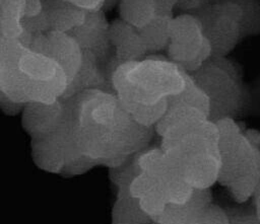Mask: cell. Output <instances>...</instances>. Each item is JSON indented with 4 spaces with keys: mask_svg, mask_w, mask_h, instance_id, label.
<instances>
[{
    "mask_svg": "<svg viewBox=\"0 0 260 224\" xmlns=\"http://www.w3.org/2000/svg\"><path fill=\"white\" fill-rule=\"evenodd\" d=\"M62 100L72 145L95 165L120 166L152 138L154 128L138 124L113 91L87 90Z\"/></svg>",
    "mask_w": 260,
    "mask_h": 224,
    "instance_id": "1",
    "label": "cell"
},
{
    "mask_svg": "<svg viewBox=\"0 0 260 224\" xmlns=\"http://www.w3.org/2000/svg\"><path fill=\"white\" fill-rule=\"evenodd\" d=\"M184 73L168 57L153 54L118 65L110 83L125 110L138 124L154 128L167 110V98L184 87Z\"/></svg>",
    "mask_w": 260,
    "mask_h": 224,
    "instance_id": "2",
    "label": "cell"
},
{
    "mask_svg": "<svg viewBox=\"0 0 260 224\" xmlns=\"http://www.w3.org/2000/svg\"><path fill=\"white\" fill-rule=\"evenodd\" d=\"M67 84L63 69L54 60L28 48L16 62L0 70V91L23 104L53 103L62 98Z\"/></svg>",
    "mask_w": 260,
    "mask_h": 224,
    "instance_id": "3",
    "label": "cell"
},
{
    "mask_svg": "<svg viewBox=\"0 0 260 224\" xmlns=\"http://www.w3.org/2000/svg\"><path fill=\"white\" fill-rule=\"evenodd\" d=\"M219 172L217 180L232 188L241 201L253 193L260 181V150L232 118L217 121Z\"/></svg>",
    "mask_w": 260,
    "mask_h": 224,
    "instance_id": "4",
    "label": "cell"
},
{
    "mask_svg": "<svg viewBox=\"0 0 260 224\" xmlns=\"http://www.w3.org/2000/svg\"><path fill=\"white\" fill-rule=\"evenodd\" d=\"M191 76L208 98L209 121L216 123L225 118L234 119L241 111L244 104L243 75L236 62L226 57H211Z\"/></svg>",
    "mask_w": 260,
    "mask_h": 224,
    "instance_id": "5",
    "label": "cell"
},
{
    "mask_svg": "<svg viewBox=\"0 0 260 224\" xmlns=\"http://www.w3.org/2000/svg\"><path fill=\"white\" fill-rule=\"evenodd\" d=\"M169 60L192 74L211 58V47L202 33L198 18L190 13L174 16L170 22Z\"/></svg>",
    "mask_w": 260,
    "mask_h": 224,
    "instance_id": "6",
    "label": "cell"
},
{
    "mask_svg": "<svg viewBox=\"0 0 260 224\" xmlns=\"http://www.w3.org/2000/svg\"><path fill=\"white\" fill-rule=\"evenodd\" d=\"M240 6L230 2L209 3L195 15L202 28V33L211 47V57H226L242 38Z\"/></svg>",
    "mask_w": 260,
    "mask_h": 224,
    "instance_id": "7",
    "label": "cell"
},
{
    "mask_svg": "<svg viewBox=\"0 0 260 224\" xmlns=\"http://www.w3.org/2000/svg\"><path fill=\"white\" fill-rule=\"evenodd\" d=\"M28 49L54 60L63 69L68 84L77 73L82 62V50L67 32L49 30L35 35Z\"/></svg>",
    "mask_w": 260,
    "mask_h": 224,
    "instance_id": "8",
    "label": "cell"
},
{
    "mask_svg": "<svg viewBox=\"0 0 260 224\" xmlns=\"http://www.w3.org/2000/svg\"><path fill=\"white\" fill-rule=\"evenodd\" d=\"M110 23L105 12L86 11L84 21L77 27L70 30L69 33L83 51L90 52L104 68L113 57V51L109 38Z\"/></svg>",
    "mask_w": 260,
    "mask_h": 224,
    "instance_id": "9",
    "label": "cell"
},
{
    "mask_svg": "<svg viewBox=\"0 0 260 224\" xmlns=\"http://www.w3.org/2000/svg\"><path fill=\"white\" fill-rule=\"evenodd\" d=\"M31 147L37 165L51 172H62L73 148L65 122L54 132L32 139Z\"/></svg>",
    "mask_w": 260,
    "mask_h": 224,
    "instance_id": "10",
    "label": "cell"
},
{
    "mask_svg": "<svg viewBox=\"0 0 260 224\" xmlns=\"http://www.w3.org/2000/svg\"><path fill=\"white\" fill-rule=\"evenodd\" d=\"M64 121V103L59 99L53 103L27 102L22 110V127L32 138L44 137L57 130Z\"/></svg>",
    "mask_w": 260,
    "mask_h": 224,
    "instance_id": "11",
    "label": "cell"
},
{
    "mask_svg": "<svg viewBox=\"0 0 260 224\" xmlns=\"http://www.w3.org/2000/svg\"><path fill=\"white\" fill-rule=\"evenodd\" d=\"M109 38L113 56L120 64L139 61L147 56L138 29L120 18L110 23Z\"/></svg>",
    "mask_w": 260,
    "mask_h": 224,
    "instance_id": "12",
    "label": "cell"
},
{
    "mask_svg": "<svg viewBox=\"0 0 260 224\" xmlns=\"http://www.w3.org/2000/svg\"><path fill=\"white\" fill-rule=\"evenodd\" d=\"M93 89L113 91L111 83L101 63L96 60L93 54L83 51L81 65L71 82L67 85L61 99H67L80 92Z\"/></svg>",
    "mask_w": 260,
    "mask_h": 224,
    "instance_id": "13",
    "label": "cell"
},
{
    "mask_svg": "<svg viewBox=\"0 0 260 224\" xmlns=\"http://www.w3.org/2000/svg\"><path fill=\"white\" fill-rule=\"evenodd\" d=\"M42 2L49 30L69 32L84 21L86 11L70 2L65 0H42Z\"/></svg>",
    "mask_w": 260,
    "mask_h": 224,
    "instance_id": "14",
    "label": "cell"
},
{
    "mask_svg": "<svg viewBox=\"0 0 260 224\" xmlns=\"http://www.w3.org/2000/svg\"><path fill=\"white\" fill-rule=\"evenodd\" d=\"M151 218L139 205V200L133 198L129 191L118 192L113 209V224H150Z\"/></svg>",
    "mask_w": 260,
    "mask_h": 224,
    "instance_id": "15",
    "label": "cell"
},
{
    "mask_svg": "<svg viewBox=\"0 0 260 224\" xmlns=\"http://www.w3.org/2000/svg\"><path fill=\"white\" fill-rule=\"evenodd\" d=\"M172 18L155 16L149 23L138 29L147 55L159 54L167 50L170 42V22Z\"/></svg>",
    "mask_w": 260,
    "mask_h": 224,
    "instance_id": "16",
    "label": "cell"
},
{
    "mask_svg": "<svg viewBox=\"0 0 260 224\" xmlns=\"http://www.w3.org/2000/svg\"><path fill=\"white\" fill-rule=\"evenodd\" d=\"M119 18L140 29L155 17L153 0H119Z\"/></svg>",
    "mask_w": 260,
    "mask_h": 224,
    "instance_id": "17",
    "label": "cell"
},
{
    "mask_svg": "<svg viewBox=\"0 0 260 224\" xmlns=\"http://www.w3.org/2000/svg\"><path fill=\"white\" fill-rule=\"evenodd\" d=\"M24 0H3L0 7V30L4 38L19 40L23 34Z\"/></svg>",
    "mask_w": 260,
    "mask_h": 224,
    "instance_id": "18",
    "label": "cell"
},
{
    "mask_svg": "<svg viewBox=\"0 0 260 224\" xmlns=\"http://www.w3.org/2000/svg\"><path fill=\"white\" fill-rule=\"evenodd\" d=\"M184 87L182 90L167 98L168 105H183L196 108L207 116L209 114V101L205 93L195 83L190 73H184Z\"/></svg>",
    "mask_w": 260,
    "mask_h": 224,
    "instance_id": "19",
    "label": "cell"
},
{
    "mask_svg": "<svg viewBox=\"0 0 260 224\" xmlns=\"http://www.w3.org/2000/svg\"><path fill=\"white\" fill-rule=\"evenodd\" d=\"M159 186H161V182L158 177L145 172H140L130 182L129 193L133 198L140 200L157 190Z\"/></svg>",
    "mask_w": 260,
    "mask_h": 224,
    "instance_id": "20",
    "label": "cell"
},
{
    "mask_svg": "<svg viewBox=\"0 0 260 224\" xmlns=\"http://www.w3.org/2000/svg\"><path fill=\"white\" fill-rule=\"evenodd\" d=\"M167 204L168 202L164 194L162 186H159L157 190L139 200L140 208L146 215L151 218V220L161 214Z\"/></svg>",
    "mask_w": 260,
    "mask_h": 224,
    "instance_id": "21",
    "label": "cell"
},
{
    "mask_svg": "<svg viewBox=\"0 0 260 224\" xmlns=\"http://www.w3.org/2000/svg\"><path fill=\"white\" fill-rule=\"evenodd\" d=\"M24 49L20 41L2 36L0 40V70L17 61Z\"/></svg>",
    "mask_w": 260,
    "mask_h": 224,
    "instance_id": "22",
    "label": "cell"
},
{
    "mask_svg": "<svg viewBox=\"0 0 260 224\" xmlns=\"http://www.w3.org/2000/svg\"><path fill=\"white\" fill-rule=\"evenodd\" d=\"M195 224H231L229 217L217 207H208Z\"/></svg>",
    "mask_w": 260,
    "mask_h": 224,
    "instance_id": "23",
    "label": "cell"
},
{
    "mask_svg": "<svg viewBox=\"0 0 260 224\" xmlns=\"http://www.w3.org/2000/svg\"><path fill=\"white\" fill-rule=\"evenodd\" d=\"M25 104L13 101L8 96H6L2 91H0V108L1 110L8 116H16L19 113H22Z\"/></svg>",
    "mask_w": 260,
    "mask_h": 224,
    "instance_id": "24",
    "label": "cell"
},
{
    "mask_svg": "<svg viewBox=\"0 0 260 224\" xmlns=\"http://www.w3.org/2000/svg\"><path fill=\"white\" fill-rule=\"evenodd\" d=\"M155 16L174 17V9L177 7V0H153Z\"/></svg>",
    "mask_w": 260,
    "mask_h": 224,
    "instance_id": "25",
    "label": "cell"
},
{
    "mask_svg": "<svg viewBox=\"0 0 260 224\" xmlns=\"http://www.w3.org/2000/svg\"><path fill=\"white\" fill-rule=\"evenodd\" d=\"M209 4V0H177V7L184 13L193 14Z\"/></svg>",
    "mask_w": 260,
    "mask_h": 224,
    "instance_id": "26",
    "label": "cell"
},
{
    "mask_svg": "<svg viewBox=\"0 0 260 224\" xmlns=\"http://www.w3.org/2000/svg\"><path fill=\"white\" fill-rule=\"evenodd\" d=\"M84 11H100L103 9L105 0H65Z\"/></svg>",
    "mask_w": 260,
    "mask_h": 224,
    "instance_id": "27",
    "label": "cell"
},
{
    "mask_svg": "<svg viewBox=\"0 0 260 224\" xmlns=\"http://www.w3.org/2000/svg\"><path fill=\"white\" fill-rule=\"evenodd\" d=\"M43 12L42 0H24V17H35Z\"/></svg>",
    "mask_w": 260,
    "mask_h": 224,
    "instance_id": "28",
    "label": "cell"
},
{
    "mask_svg": "<svg viewBox=\"0 0 260 224\" xmlns=\"http://www.w3.org/2000/svg\"><path fill=\"white\" fill-rule=\"evenodd\" d=\"M152 224H158V223H155V222H152Z\"/></svg>",
    "mask_w": 260,
    "mask_h": 224,
    "instance_id": "29",
    "label": "cell"
}]
</instances>
